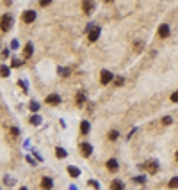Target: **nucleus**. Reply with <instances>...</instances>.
<instances>
[{
	"instance_id": "obj_1",
	"label": "nucleus",
	"mask_w": 178,
	"mask_h": 190,
	"mask_svg": "<svg viewBox=\"0 0 178 190\" xmlns=\"http://www.w3.org/2000/svg\"><path fill=\"white\" fill-rule=\"evenodd\" d=\"M11 27H13V16L11 14H4L0 18V30L2 32H9Z\"/></svg>"
},
{
	"instance_id": "obj_2",
	"label": "nucleus",
	"mask_w": 178,
	"mask_h": 190,
	"mask_svg": "<svg viewBox=\"0 0 178 190\" xmlns=\"http://www.w3.org/2000/svg\"><path fill=\"white\" fill-rule=\"evenodd\" d=\"M141 169H146L150 174H157V171H158V162H157V160H148L144 165H141Z\"/></svg>"
},
{
	"instance_id": "obj_3",
	"label": "nucleus",
	"mask_w": 178,
	"mask_h": 190,
	"mask_svg": "<svg viewBox=\"0 0 178 190\" xmlns=\"http://www.w3.org/2000/svg\"><path fill=\"white\" fill-rule=\"evenodd\" d=\"M100 34H101L100 27H93L91 30H87V39H89V43H95V41L100 38Z\"/></svg>"
},
{
	"instance_id": "obj_4",
	"label": "nucleus",
	"mask_w": 178,
	"mask_h": 190,
	"mask_svg": "<svg viewBox=\"0 0 178 190\" xmlns=\"http://www.w3.org/2000/svg\"><path fill=\"white\" fill-rule=\"evenodd\" d=\"M21 20H23L25 23H32V21L36 20V11H32V9H27V11L21 14Z\"/></svg>"
},
{
	"instance_id": "obj_5",
	"label": "nucleus",
	"mask_w": 178,
	"mask_h": 190,
	"mask_svg": "<svg viewBox=\"0 0 178 190\" xmlns=\"http://www.w3.org/2000/svg\"><path fill=\"white\" fill-rule=\"evenodd\" d=\"M114 78V75L111 73V71H107V69H101V73H100V82L103 84V85H107L111 80Z\"/></svg>"
},
{
	"instance_id": "obj_6",
	"label": "nucleus",
	"mask_w": 178,
	"mask_h": 190,
	"mask_svg": "<svg viewBox=\"0 0 178 190\" xmlns=\"http://www.w3.org/2000/svg\"><path fill=\"white\" fill-rule=\"evenodd\" d=\"M79 148H80V153H82V156H86V158H87V156H91V153H93V146H91V144H87V142H82Z\"/></svg>"
},
{
	"instance_id": "obj_7",
	"label": "nucleus",
	"mask_w": 178,
	"mask_h": 190,
	"mask_svg": "<svg viewBox=\"0 0 178 190\" xmlns=\"http://www.w3.org/2000/svg\"><path fill=\"white\" fill-rule=\"evenodd\" d=\"M157 34L160 36V38H167V36L171 34V29H169V25H167V23H162V25L158 27Z\"/></svg>"
},
{
	"instance_id": "obj_8",
	"label": "nucleus",
	"mask_w": 178,
	"mask_h": 190,
	"mask_svg": "<svg viewBox=\"0 0 178 190\" xmlns=\"http://www.w3.org/2000/svg\"><path fill=\"white\" fill-rule=\"evenodd\" d=\"M45 103H46V105H59L61 103V96L59 94H48L46 96V100H45Z\"/></svg>"
},
{
	"instance_id": "obj_9",
	"label": "nucleus",
	"mask_w": 178,
	"mask_h": 190,
	"mask_svg": "<svg viewBox=\"0 0 178 190\" xmlns=\"http://www.w3.org/2000/svg\"><path fill=\"white\" fill-rule=\"evenodd\" d=\"M54 187V181H52V178H48V176H43V179H41V188L43 190H52Z\"/></svg>"
},
{
	"instance_id": "obj_10",
	"label": "nucleus",
	"mask_w": 178,
	"mask_h": 190,
	"mask_svg": "<svg viewBox=\"0 0 178 190\" xmlns=\"http://www.w3.org/2000/svg\"><path fill=\"white\" fill-rule=\"evenodd\" d=\"M107 169L111 172H116L119 169V164H118V160L116 158H111V160H107Z\"/></svg>"
},
{
	"instance_id": "obj_11",
	"label": "nucleus",
	"mask_w": 178,
	"mask_h": 190,
	"mask_svg": "<svg viewBox=\"0 0 178 190\" xmlns=\"http://www.w3.org/2000/svg\"><path fill=\"white\" fill-rule=\"evenodd\" d=\"M82 11H84L86 14H91V13H93V2H91V0H84V2H82Z\"/></svg>"
},
{
	"instance_id": "obj_12",
	"label": "nucleus",
	"mask_w": 178,
	"mask_h": 190,
	"mask_svg": "<svg viewBox=\"0 0 178 190\" xmlns=\"http://www.w3.org/2000/svg\"><path fill=\"white\" fill-rule=\"evenodd\" d=\"M32 54H34V46H32V43H27L25 50H23V55H25V59H29V57H32Z\"/></svg>"
},
{
	"instance_id": "obj_13",
	"label": "nucleus",
	"mask_w": 178,
	"mask_h": 190,
	"mask_svg": "<svg viewBox=\"0 0 178 190\" xmlns=\"http://www.w3.org/2000/svg\"><path fill=\"white\" fill-rule=\"evenodd\" d=\"M68 174H70L71 178H79L80 176V169L79 167H75V165H68Z\"/></svg>"
},
{
	"instance_id": "obj_14",
	"label": "nucleus",
	"mask_w": 178,
	"mask_h": 190,
	"mask_svg": "<svg viewBox=\"0 0 178 190\" xmlns=\"http://www.w3.org/2000/svg\"><path fill=\"white\" fill-rule=\"evenodd\" d=\"M111 190H125V185H123V181H119V179H114V181L111 183Z\"/></svg>"
},
{
	"instance_id": "obj_15",
	"label": "nucleus",
	"mask_w": 178,
	"mask_h": 190,
	"mask_svg": "<svg viewBox=\"0 0 178 190\" xmlns=\"http://www.w3.org/2000/svg\"><path fill=\"white\" fill-rule=\"evenodd\" d=\"M89 128H91L89 121H82V123H80V133H84V135H86V133L89 132Z\"/></svg>"
},
{
	"instance_id": "obj_16",
	"label": "nucleus",
	"mask_w": 178,
	"mask_h": 190,
	"mask_svg": "<svg viewBox=\"0 0 178 190\" xmlns=\"http://www.w3.org/2000/svg\"><path fill=\"white\" fill-rule=\"evenodd\" d=\"M29 121H30V124H34V126H39V124H41V117L38 114L30 115V117H29Z\"/></svg>"
},
{
	"instance_id": "obj_17",
	"label": "nucleus",
	"mask_w": 178,
	"mask_h": 190,
	"mask_svg": "<svg viewBox=\"0 0 178 190\" xmlns=\"http://www.w3.org/2000/svg\"><path fill=\"white\" fill-rule=\"evenodd\" d=\"M75 101H77V105H79V107H82V105H84V101H86V94H84L82 91H79V93H77V100H75Z\"/></svg>"
},
{
	"instance_id": "obj_18",
	"label": "nucleus",
	"mask_w": 178,
	"mask_h": 190,
	"mask_svg": "<svg viewBox=\"0 0 178 190\" xmlns=\"http://www.w3.org/2000/svg\"><path fill=\"white\" fill-rule=\"evenodd\" d=\"M0 76H2V78H7V76H9V68L4 66V64H0Z\"/></svg>"
},
{
	"instance_id": "obj_19",
	"label": "nucleus",
	"mask_w": 178,
	"mask_h": 190,
	"mask_svg": "<svg viewBox=\"0 0 178 190\" xmlns=\"http://www.w3.org/2000/svg\"><path fill=\"white\" fill-rule=\"evenodd\" d=\"M66 149H62V148H55V156L57 158H66Z\"/></svg>"
},
{
	"instance_id": "obj_20",
	"label": "nucleus",
	"mask_w": 178,
	"mask_h": 190,
	"mask_svg": "<svg viewBox=\"0 0 178 190\" xmlns=\"http://www.w3.org/2000/svg\"><path fill=\"white\" fill-rule=\"evenodd\" d=\"M167 185H169V188H178V176H175V178H171Z\"/></svg>"
},
{
	"instance_id": "obj_21",
	"label": "nucleus",
	"mask_w": 178,
	"mask_h": 190,
	"mask_svg": "<svg viewBox=\"0 0 178 190\" xmlns=\"http://www.w3.org/2000/svg\"><path fill=\"white\" fill-rule=\"evenodd\" d=\"M29 109H30L32 112H38V110H39V103H38V101H30V103H29Z\"/></svg>"
},
{
	"instance_id": "obj_22",
	"label": "nucleus",
	"mask_w": 178,
	"mask_h": 190,
	"mask_svg": "<svg viewBox=\"0 0 178 190\" xmlns=\"http://www.w3.org/2000/svg\"><path fill=\"white\" fill-rule=\"evenodd\" d=\"M4 181H5V185H9V187H13V185L16 183V179H13L11 176H5V178H4Z\"/></svg>"
},
{
	"instance_id": "obj_23",
	"label": "nucleus",
	"mask_w": 178,
	"mask_h": 190,
	"mask_svg": "<svg viewBox=\"0 0 178 190\" xmlns=\"http://www.w3.org/2000/svg\"><path fill=\"white\" fill-rule=\"evenodd\" d=\"M171 123H173V117H171V115L162 117V124H166V126H167V124H171Z\"/></svg>"
},
{
	"instance_id": "obj_24",
	"label": "nucleus",
	"mask_w": 178,
	"mask_h": 190,
	"mask_svg": "<svg viewBox=\"0 0 178 190\" xmlns=\"http://www.w3.org/2000/svg\"><path fill=\"white\" fill-rule=\"evenodd\" d=\"M118 137H119V133L116 132V130H111V132H109V139H111V140H116Z\"/></svg>"
},
{
	"instance_id": "obj_25",
	"label": "nucleus",
	"mask_w": 178,
	"mask_h": 190,
	"mask_svg": "<svg viewBox=\"0 0 178 190\" xmlns=\"http://www.w3.org/2000/svg\"><path fill=\"white\" fill-rule=\"evenodd\" d=\"M21 64H23V62H21L20 59H13V60H11V66H13V68H20Z\"/></svg>"
},
{
	"instance_id": "obj_26",
	"label": "nucleus",
	"mask_w": 178,
	"mask_h": 190,
	"mask_svg": "<svg viewBox=\"0 0 178 190\" xmlns=\"http://www.w3.org/2000/svg\"><path fill=\"white\" fill-rule=\"evenodd\" d=\"M18 84H20V87H21V89H23V93H29V87H27V84H25L23 80H20Z\"/></svg>"
},
{
	"instance_id": "obj_27",
	"label": "nucleus",
	"mask_w": 178,
	"mask_h": 190,
	"mask_svg": "<svg viewBox=\"0 0 178 190\" xmlns=\"http://www.w3.org/2000/svg\"><path fill=\"white\" fill-rule=\"evenodd\" d=\"M50 4H52V0H39L41 7H46V5H50Z\"/></svg>"
},
{
	"instance_id": "obj_28",
	"label": "nucleus",
	"mask_w": 178,
	"mask_h": 190,
	"mask_svg": "<svg viewBox=\"0 0 178 190\" xmlns=\"http://www.w3.org/2000/svg\"><path fill=\"white\" fill-rule=\"evenodd\" d=\"M89 187H93V188L100 190V185H98V183H96V181H95V179H91V181H89Z\"/></svg>"
},
{
	"instance_id": "obj_29",
	"label": "nucleus",
	"mask_w": 178,
	"mask_h": 190,
	"mask_svg": "<svg viewBox=\"0 0 178 190\" xmlns=\"http://www.w3.org/2000/svg\"><path fill=\"white\" fill-rule=\"evenodd\" d=\"M171 101H173V103H178V91H175V93L171 94Z\"/></svg>"
},
{
	"instance_id": "obj_30",
	"label": "nucleus",
	"mask_w": 178,
	"mask_h": 190,
	"mask_svg": "<svg viewBox=\"0 0 178 190\" xmlns=\"http://www.w3.org/2000/svg\"><path fill=\"white\" fill-rule=\"evenodd\" d=\"M123 82H125V80H123V76H118V78H116V82H114V85H123Z\"/></svg>"
},
{
	"instance_id": "obj_31",
	"label": "nucleus",
	"mask_w": 178,
	"mask_h": 190,
	"mask_svg": "<svg viewBox=\"0 0 178 190\" xmlns=\"http://www.w3.org/2000/svg\"><path fill=\"white\" fill-rule=\"evenodd\" d=\"M11 48H13V50H16V48H18V41H16V39H13V41H11Z\"/></svg>"
},
{
	"instance_id": "obj_32",
	"label": "nucleus",
	"mask_w": 178,
	"mask_h": 190,
	"mask_svg": "<svg viewBox=\"0 0 178 190\" xmlns=\"http://www.w3.org/2000/svg\"><path fill=\"white\" fill-rule=\"evenodd\" d=\"M136 181H137V183H144V181H146V178H144V176H137V178H136Z\"/></svg>"
},
{
	"instance_id": "obj_33",
	"label": "nucleus",
	"mask_w": 178,
	"mask_h": 190,
	"mask_svg": "<svg viewBox=\"0 0 178 190\" xmlns=\"http://www.w3.org/2000/svg\"><path fill=\"white\" fill-rule=\"evenodd\" d=\"M11 133H13L14 137H18V135H20V130H18V128H13V130H11Z\"/></svg>"
},
{
	"instance_id": "obj_34",
	"label": "nucleus",
	"mask_w": 178,
	"mask_h": 190,
	"mask_svg": "<svg viewBox=\"0 0 178 190\" xmlns=\"http://www.w3.org/2000/svg\"><path fill=\"white\" fill-rule=\"evenodd\" d=\"M27 162H29V164H32V165H36V162H34V160H32L30 156H27Z\"/></svg>"
},
{
	"instance_id": "obj_35",
	"label": "nucleus",
	"mask_w": 178,
	"mask_h": 190,
	"mask_svg": "<svg viewBox=\"0 0 178 190\" xmlns=\"http://www.w3.org/2000/svg\"><path fill=\"white\" fill-rule=\"evenodd\" d=\"M70 190H77V187H70Z\"/></svg>"
},
{
	"instance_id": "obj_36",
	"label": "nucleus",
	"mask_w": 178,
	"mask_h": 190,
	"mask_svg": "<svg viewBox=\"0 0 178 190\" xmlns=\"http://www.w3.org/2000/svg\"><path fill=\"white\" fill-rule=\"evenodd\" d=\"M20 190H29V188H27V187H21V188Z\"/></svg>"
},
{
	"instance_id": "obj_37",
	"label": "nucleus",
	"mask_w": 178,
	"mask_h": 190,
	"mask_svg": "<svg viewBox=\"0 0 178 190\" xmlns=\"http://www.w3.org/2000/svg\"><path fill=\"white\" fill-rule=\"evenodd\" d=\"M176 162H178V151H176Z\"/></svg>"
},
{
	"instance_id": "obj_38",
	"label": "nucleus",
	"mask_w": 178,
	"mask_h": 190,
	"mask_svg": "<svg viewBox=\"0 0 178 190\" xmlns=\"http://www.w3.org/2000/svg\"><path fill=\"white\" fill-rule=\"evenodd\" d=\"M105 2H111V0H105Z\"/></svg>"
}]
</instances>
